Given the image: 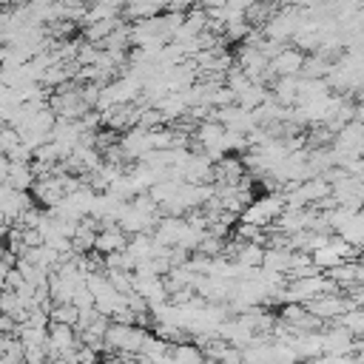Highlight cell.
I'll return each mask as SVG.
<instances>
[{
  "label": "cell",
  "mask_w": 364,
  "mask_h": 364,
  "mask_svg": "<svg viewBox=\"0 0 364 364\" xmlns=\"http://www.w3.org/2000/svg\"><path fill=\"white\" fill-rule=\"evenodd\" d=\"M304 63H307V54L301 48H296V46H287V48H282L270 60L267 71H270L273 80H279V77H299L304 71Z\"/></svg>",
  "instance_id": "1"
},
{
  "label": "cell",
  "mask_w": 364,
  "mask_h": 364,
  "mask_svg": "<svg viewBox=\"0 0 364 364\" xmlns=\"http://www.w3.org/2000/svg\"><path fill=\"white\" fill-rule=\"evenodd\" d=\"M0 179H3V185H11L14 191H26V193H31V188H34V182H37L31 165L11 162L9 156L0 159Z\"/></svg>",
  "instance_id": "2"
},
{
  "label": "cell",
  "mask_w": 364,
  "mask_h": 364,
  "mask_svg": "<svg viewBox=\"0 0 364 364\" xmlns=\"http://www.w3.org/2000/svg\"><path fill=\"white\" fill-rule=\"evenodd\" d=\"M119 148H122L128 165H131V162H139L148 151H154V145H151V131H145V128H139V125L131 128V131H125V134L119 136Z\"/></svg>",
  "instance_id": "3"
},
{
  "label": "cell",
  "mask_w": 364,
  "mask_h": 364,
  "mask_svg": "<svg viewBox=\"0 0 364 364\" xmlns=\"http://www.w3.org/2000/svg\"><path fill=\"white\" fill-rule=\"evenodd\" d=\"M31 196H34V202L43 205L46 210L57 208V205L65 199V191H63L60 176H43V179H37L34 188H31Z\"/></svg>",
  "instance_id": "4"
},
{
  "label": "cell",
  "mask_w": 364,
  "mask_h": 364,
  "mask_svg": "<svg viewBox=\"0 0 364 364\" xmlns=\"http://www.w3.org/2000/svg\"><path fill=\"white\" fill-rule=\"evenodd\" d=\"M185 230H188V222L185 219H179V216H162L159 225H156V230H154V242L159 247H171L173 250V247H179Z\"/></svg>",
  "instance_id": "5"
},
{
  "label": "cell",
  "mask_w": 364,
  "mask_h": 364,
  "mask_svg": "<svg viewBox=\"0 0 364 364\" xmlns=\"http://www.w3.org/2000/svg\"><path fill=\"white\" fill-rule=\"evenodd\" d=\"M264 253H267V247H264V245L239 242V250H236L233 262H239V264H242V267H247V270H262V267H264Z\"/></svg>",
  "instance_id": "6"
},
{
  "label": "cell",
  "mask_w": 364,
  "mask_h": 364,
  "mask_svg": "<svg viewBox=\"0 0 364 364\" xmlns=\"http://www.w3.org/2000/svg\"><path fill=\"white\" fill-rule=\"evenodd\" d=\"M313 264H316L321 273H330V270H336L338 264H344V256H341V250H338V245H336V236L330 239L327 247H321V250L313 253Z\"/></svg>",
  "instance_id": "7"
},
{
  "label": "cell",
  "mask_w": 364,
  "mask_h": 364,
  "mask_svg": "<svg viewBox=\"0 0 364 364\" xmlns=\"http://www.w3.org/2000/svg\"><path fill=\"white\" fill-rule=\"evenodd\" d=\"M171 355L176 364H205V350L196 344V341H182V344H173L171 347Z\"/></svg>",
  "instance_id": "8"
},
{
  "label": "cell",
  "mask_w": 364,
  "mask_h": 364,
  "mask_svg": "<svg viewBox=\"0 0 364 364\" xmlns=\"http://www.w3.org/2000/svg\"><path fill=\"white\" fill-rule=\"evenodd\" d=\"M142 355L145 358H151L154 364H159V361H165L168 355H171V344L168 341H162V338H156L154 333H151V338L145 341V347H142Z\"/></svg>",
  "instance_id": "9"
},
{
  "label": "cell",
  "mask_w": 364,
  "mask_h": 364,
  "mask_svg": "<svg viewBox=\"0 0 364 364\" xmlns=\"http://www.w3.org/2000/svg\"><path fill=\"white\" fill-rule=\"evenodd\" d=\"M336 324L347 327L355 338H364V307H353V310H350V313H344Z\"/></svg>",
  "instance_id": "10"
},
{
  "label": "cell",
  "mask_w": 364,
  "mask_h": 364,
  "mask_svg": "<svg viewBox=\"0 0 364 364\" xmlns=\"http://www.w3.org/2000/svg\"><path fill=\"white\" fill-rule=\"evenodd\" d=\"M51 324L77 327V324H80V310H77L74 304H54V310H51Z\"/></svg>",
  "instance_id": "11"
},
{
  "label": "cell",
  "mask_w": 364,
  "mask_h": 364,
  "mask_svg": "<svg viewBox=\"0 0 364 364\" xmlns=\"http://www.w3.org/2000/svg\"><path fill=\"white\" fill-rule=\"evenodd\" d=\"M20 142H23V136H20L17 128H11V125H3L0 128V151H3V156H9L11 151H17Z\"/></svg>",
  "instance_id": "12"
},
{
  "label": "cell",
  "mask_w": 364,
  "mask_h": 364,
  "mask_svg": "<svg viewBox=\"0 0 364 364\" xmlns=\"http://www.w3.org/2000/svg\"><path fill=\"white\" fill-rule=\"evenodd\" d=\"M100 364H136V355H117V353H108V355H102Z\"/></svg>",
  "instance_id": "13"
},
{
  "label": "cell",
  "mask_w": 364,
  "mask_h": 364,
  "mask_svg": "<svg viewBox=\"0 0 364 364\" xmlns=\"http://www.w3.org/2000/svg\"><path fill=\"white\" fill-rule=\"evenodd\" d=\"M355 119L364 125V102H358V105H355Z\"/></svg>",
  "instance_id": "14"
},
{
  "label": "cell",
  "mask_w": 364,
  "mask_h": 364,
  "mask_svg": "<svg viewBox=\"0 0 364 364\" xmlns=\"http://www.w3.org/2000/svg\"><path fill=\"white\" fill-rule=\"evenodd\" d=\"M136 364H154L151 358H145V355H136Z\"/></svg>",
  "instance_id": "15"
}]
</instances>
